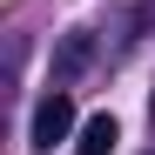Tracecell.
<instances>
[{
  "instance_id": "1",
  "label": "cell",
  "mask_w": 155,
  "mask_h": 155,
  "mask_svg": "<svg viewBox=\"0 0 155 155\" xmlns=\"http://www.w3.org/2000/svg\"><path fill=\"white\" fill-rule=\"evenodd\" d=\"M74 135V101H68V88H54V94H41V108H34V121H27V142L47 155L54 142H68Z\"/></svg>"
},
{
  "instance_id": "2",
  "label": "cell",
  "mask_w": 155,
  "mask_h": 155,
  "mask_svg": "<svg viewBox=\"0 0 155 155\" xmlns=\"http://www.w3.org/2000/svg\"><path fill=\"white\" fill-rule=\"evenodd\" d=\"M115 142H121L115 115H88V121H81V142H74V155H115Z\"/></svg>"
},
{
  "instance_id": "3",
  "label": "cell",
  "mask_w": 155,
  "mask_h": 155,
  "mask_svg": "<svg viewBox=\"0 0 155 155\" xmlns=\"http://www.w3.org/2000/svg\"><path fill=\"white\" fill-rule=\"evenodd\" d=\"M148 121H155V94H148Z\"/></svg>"
}]
</instances>
